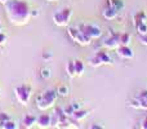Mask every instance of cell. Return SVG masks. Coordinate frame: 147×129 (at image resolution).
<instances>
[{
    "label": "cell",
    "instance_id": "1f68e13d",
    "mask_svg": "<svg viewBox=\"0 0 147 129\" xmlns=\"http://www.w3.org/2000/svg\"><path fill=\"white\" fill-rule=\"evenodd\" d=\"M103 127L102 125H98V124H94V125H90V129H102Z\"/></svg>",
    "mask_w": 147,
    "mask_h": 129
},
{
    "label": "cell",
    "instance_id": "d6986e66",
    "mask_svg": "<svg viewBox=\"0 0 147 129\" xmlns=\"http://www.w3.org/2000/svg\"><path fill=\"white\" fill-rule=\"evenodd\" d=\"M66 72H67V75H69L71 79L76 76L75 63H74V61H69V62H67V65H66Z\"/></svg>",
    "mask_w": 147,
    "mask_h": 129
},
{
    "label": "cell",
    "instance_id": "9a60e30c",
    "mask_svg": "<svg viewBox=\"0 0 147 129\" xmlns=\"http://www.w3.org/2000/svg\"><path fill=\"white\" fill-rule=\"evenodd\" d=\"M142 22H146V13L143 10H140V12H137L133 16V25L137 26Z\"/></svg>",
    "mask_w": 147,
    "mask_h": 129
},
{
    "label": "cell",
    "instance_id": "44dd1931",
    "mask_svg": "<svg viewBox=\"0 0 147 129\" xmlns=\"http://www.w3.org/2000/svg\"><path fill=\"white\" fill-rule=\"evenodd\" d=\"M57 93H58L59 97H67L69 93H70L69 86L67 85H59L58 88H57Z\"/></svg>",
    "mask_w": 147,
    "mask_h": 129
},
{
    "label": "cell",
    "instance_id": "83f0119b",
    "mask_svg": "<svg viewBox=\"0 0 147 129\" xmlns=\"http://www.w3.org/2000/svg\"><path fill=\"white\" fill-rule=\"evenodd\" d=\"M52 56H53V54H52L51 52H44V53H43V59H45V61H49V59L52 58Z\"/></svg>",
    "mask_w": 147,
    "mask_h": 129
},
{
    "label": "cell",
    "instance_id": "f1b7e54d",
    "mask_svg": "<svg viewBox=\"0 0 147 129\" xmlns=\"http://www.w3.org/2000/svg\"><path fill=\"white\" fill-rule=\"evenodd\" d=\"M141 128L142 129H147V116H145L141 122Z\"/></svg>",
    "mask_w": 147,
    "mask_h": 129
},
{
    "label": "cell",
    "instance_id": "7a4b0ae2",
    "mask_svg": "<svg viewBox=\"0 0 147 129\" xmlns=\"http://www.w3.org/2000/svg\"><path fill=\"white\" fill-rule=\"evenodd\" d=\"M57 98H58L57 89H47L36 97V106L41 111H47V110L54 106Z\"/></svg>",
    "mask_w": 147,
    "mask_h": 129
},
{
    "label": "cell",
    "instance_id": "2e32d148",
    "mask_svg": "<svg viewBox=\"0 0 147 129\" xmlns=\"http://www.w3.org/2000/svg\"><path fill=\"white\" fill-rule=\"evenodd\" d=\"M107 4L114 7L117 12H121V10H124V8H125L124 0H107Z\"/></svg>",
    "mask_w": 147,
    "mask_h": 129
},
{
    "label": "cell",
    "instance_id": "8992f818",
    "mask_svg": "<svg viewBox=\"0 0 147 129\" xmlns=\"http://www.w3.org/2000/svg\"><path fill=\"white\" fill-rule=\"evenodd\" d=\"M78 27H79V30L84 34V35L88 36V38L92 39V40L101 38V35H102L101 28H99L98 26H96V25H86V23H81V25H79Z\"/></svg>",
    "mask_w": 147,
    "mask_h": 129
},
{
    "label": "cell",
    "instance_id": "8d00e7d4",
    "mask_svg": "<svg viewBox=\"0 0 147 129\" xmlns=\"http://www.w3.org/2000/svg\"><path fill=\"white\" fill-rule=\"evenodd\" d=\"M0 94H1V91H0Z\"/></svg>",
    "mask_w": 147,
    "mask_h": 129
},
{
    "label": "cell",
    "instance_id": "ffe728a7",
    "mask_svg": "<svg viewBox=\"0 0 147 129\" xmlns=\"http://www.w3.org/2000/svg\"><path fill=\"white\" fill-rule=\"evenodd\" d=\"M17 128H18L17 123L13 122L12 119L8 120V122H5V123H3V124L0 125V129H17Z\"/></svg>",
    "mask_w": 147,
    "mask_h": 129
},
{
    "label": "cell",
    "instance_id": "836d02e7",
    "mask_svg": "<svg viewBox=\"0 0 147 129\" xmlns=\"http://www.w3.org/2000/svg\"><path fill=\"white\" fill-rule=\"evenodd\" d=\"M8 0H0V4H7Z\"/></svg>",
    "mask_w": 147,
    "mask_h": 129
},
{
    "label": "cell",
    "instance_id": "f546056e",
    "mask_svg": "<svg viewBox=\"0 0 147 129\" xmlns=\"http://www.w3.org/2000/svg\"><path fill=\"white\" fill-rule=\"evenodd\" d=\"M140 39H141V43L145 44V45L147 47V34L146 35H140Z\"/></svg>",
    "mask_w": 147,
    "mask_h": 129
},
{
    "label": "cell",
    "instance_id": "3957f363",
    "mask_svg": "<svg viewBox=\"0 0 147 129\" xmlns=\"http://www.w3.org/2000/svg\"><path fill=\"white\" fill-rule=\"evenodd\" d=\"M31 93H32V88L27 84H21V85H17L14 88V96L17 98V101L20 102L21 105L26 106V105L30 102L31 98Z\"/></svg>",
    "mask_w": 147,
    "mask_h": 129
},
{
    "label": "cell",
    "instance_id": "ba28073f",
    "mask_svg": "<svg viewBox=\"0 0 147 129\" xmlns=\"http://www.w3.org/2000/svg\"><path fill=\"white\" fill-rule=\"evenodd\" d=\"M116 53L117 56L124 59H132L134 57V52L129 45H119L116 48Z\"/></svg>",
    "mask_w": 147,
    "mask_h": 129
},
{
    "label": "cell",
    "instance_id": "5b68a950",
    "mask_svg": "<svg viewBox=\"0 0 147 129\" xmlns=\"http://www.w3.org/2000/svg\"><path fill=\"white\" fill-rule=\"evenodd\" d=\"M67 34H69V36L75 43L80 44V45H89V44L92 43V39H89L88 36L84 35V34L79 30V27H69Z\"/></svg>",
    "mask_w": 147,
    "mask_h": 129
},
{
    "label": "cell",
    "instance_id": "4dcf8cb0",
    "mask_svg": "<svg viewBox=\"0 0 147 129\" xmlns=\"http://www.w3.org/2000/svg\"><path fill=\"white\" fill-rule=\"evenodd\" d=\"M36 16H39V12L36 9H31V17H36Z\"/></svg>",
    "mask_w": 147,
    "mask_h": 129
},
{
    "label": "cell",
    "instance_id": "52a82bcc",
    "mask_svg": "<svg viewBox=\"0 0 147 129\" xmlns=\"http://www.w3.org/2000/svg\"><path fill=\"white\" fill-rule=\"evenodd\" d=\"M102 45L107 49H116L120 45V32H112L107 39H105Z\"/></svg>",
    "mask_w": 147,
    "mask_h": 129
},
{
    "label": "cell",
    "instance_id": "ac0fdd59",
    "mask_svg": "<svg viewBox=\"0 0 147 129\" xmlns=\"http://www.w3.org/2000/svg\"><path fill=\"white\" fill-rule=\"evenodd\" d=\"M132 36L129 32H120V45H129Z\"/></svg>",
    "mask_w": 147,
    "mask_h": 129
},
{
    "label": "cell",
    "instance_id": "7402d4cb",
    "mask_svg": "<svg viewBox=\"0 0 147 129\" xmlns=\"http://www.w3.org/2000/svg\"><path fill=\"white\" fill-rule=\"evenodd\" d=\"M134 27H136V30H137L138 35H146L147 34V23L146 22L140 23V25L134 26Z\"/></svg>",
    "mask_w": 147,
    "mask_h": 129
},
{
    "label": "cell",
    "instance_id": "e575fe53",
    "mask_svg": "<svg viewBox=\"0 0 147 129\" xmlns=\"http://www.w3.org/2000/svg\"><path fill=\"white\" fill-rule=\"evenodd\" d=\"M47 1H57V0H47Z\"/></svg>",
    "mask_w": 147,
    "mask_h": 129
},
{
    "label": "cell",
    "instance_id": "8fae6325",
    "mask_svg": "<svg viewBox=\"0 0 147 129\" xmlns=\"http://www.w3.org/2000/svg\"><path fill=\"white\" fill-rule=\"evenodd\" d=\"M36 119L38 118L36 116H34V115H31V114H27V115H25V118L22 119V125L25 128H32L34 125L36 124Z\"/></svg>",
    "mask_w": 147,
    "mask_h": 129
},
{
    "label": "cell",
    "instance_id": "6da1fadb",
    "mask_svg": "<svg viewBox=\"0 0 147 129\" xmlns=\"http://www.w3.org/2000/svg\"><path fill=\"white\" fill-rule=\"evenodd\" d=\"M5 5V13L10 23L16 26H23L31 18V8L28 3L23 0H8Z\"/></svg>",
    "mask_w": 147,
    "mask_h": 129
},
{
    "label": "cell",
    "instance_id": "4fadbf2b",
    "mask_svg": "<svg viewBox=\"0 0 147 129\" xmlns=\"http://www.w3.org/2000/svg\"><path fill=\"white\" fill-rule=\"evenodd\" d=\"M89 115V111L88 110H81V109H79V110H76L75 112L72 114V119L75 120V122H81L83 119H85L86 116Z\"/></svg>",
    "mask_w": 147,
    "mask_h": 129
},
{
    "label": "cell",
    "instance_id": "9c48e42d",
    "mask_svg": "<svg viewBox=\"0 0 147 129\" xmlns=\"http://www.w3.org/2000/svg\"><path fill=\"white\" fill-rule=\"evenodd\" d=\"M36 125L39 128H49L52 127V115L49 114H41L36 119Z\"/></svg>",
    "mask_w": 147,
    "mask_h": 129
},
{
    "label": "cell",
    "instance_id": "603a6c76",
    "mask_svg": "<svg viewBox=\"0 0 147 129\" xmlns=\"http://www.w3.org/2000/svg\"><path fill=\"white\" fill-rule=\"evenodd\" d=\"M12 118L9 116V115L7 114V112H3V111H0V125L3 124V123H5V122H8V120H10Z\"/></svg>",
    "mask_w": 147,
    "mask_h": 129
},
{
    "label": "cell",
    "instance_id": "d6a6232c",
    "mask_svg": "<svg viewBox=\"0 0 147 129\" xmlns=\"http://www.w3.org/2000/svg\"><path fill=\"white\" fill-rule=\"evenodd\" d=\"M72 105V107H74V109H75V111H76V110H79V109H80V105H79V103H76V102H74V103H71Z\"/></svg>",
    "mask_w": 147,
    "mask_h": 129
},
{
    "label": "cell",
    "instance_id": "4316f807",
    "mask_svg": "<svg viewBox=\"0 0 147 129\" xmlns=\"http://www.w3.org/2000/svg\"><path fill=\"white\" fill-rule=\"evenodd\" d=\"M8 40V36L4 32H0V45H4Z\"/></svg>",
    "mask_w": 147,
    "mask_h": 129
},
{
    "label": "cell",
    "instance_id": "d590c367",
    "mask_svg": "<svg viewBox=\"0 0 147 129\" xmlns=\"http://www.w3.org/2000/svg\"><path fill=\"white\" fill-rule=\"evenodd\" d=\"M0 32H1V23H0Z\"/></svg>",
    "mask_w": 147,
    "mask_h": 129
},
{
    "label": "cell",
    "instance_id": "30bf717a",
    "mask_svg": "<svg viewBox=\"0 0 147 129\" xmlns=\"http://www.w3.org/2000/svg\"><path fill=\"white\" fill-rule=\"evenodd\" d=\"M117 10L115 9L114 7H111L110 4H107L106 3V7L103 8V12H102V14H103V17L106 18V20H109V21H111V20H114V18H116V16H117Z\"/></svg>",
    "mask_w": 147,
    "mask_h": 129
},
{
    "label": "cell",
    "instance_id": "484cf974",
    "mask_svg": "<svg viewBox=\"0 0 147 129\" xmlns=\"http://www.w3.org/2000/svg\"><path fill=\"white\" fill-rule=\"evenodd\" d=\"M130 106L133 107V109H141V105H140V101H138L137 98H133L132 101H130Z\"/></svg>",
    "mask_w": 147,
    "mask_h": 129
},
{
    "label": "cell",
    "instance_id": "cb8c5ba5",
    "mask_svg": "<svg viewBox=\"0 0 147 129\" xmlns=\"http://www.w3.org/2000/svg\"><path fill=\"white\" fill-rule=\"evenodd\" d=\"M63 111H65V114H66L67 116L71 118V116H72V114L75 112V109L72 107V105H69V106H66V107L63 109Z\"/></svg>",
    "mask_w": 147,
    "mask_h": 129
},
{
    "label": "cell",
    "instance_id": "e0dca14e",
    "mask_svg": "<svg viewBox=\"0 0 147 129\" xmlns=\"http://www.w3.org/2000/svg\"><path fill=\"white\" fill-rule=\"evenodd\" d=\"M74 63H75L76 76H81L84 74V71H85V65H84V62L81 61V59H75Z\"/></svg>",
    "mask_w": 147,
    "mask_h": 129
},
{
    "label": "cell",
    "instance_id": "d4e9b609",
    "mask_svg": "<svg viewBox=\"0 0 147 129\" xmlns=\"http://www.w3.org/2000/svg\"><path fill=\"white\" fill-rule=\"evenodd\" d=\"M41 78L43 79H49L51 78V70H49L48 67H43L41 68Z\"/></svg>",
    "mask_w": 147,
    "mask_h": 129
},
{
    "label": "cell",
    "instance_id": "7c38bea8",
    "mask_svg": "<svg viewBox=\"0 0 147 129\" xmlns=\"http://www.w3.org/2000/svg\"><path fill=\"white\" fill-rule=\"evenodd\" d=\"M96 56L99 58L102 65H112V58L109 56L107 52H97Z\"/></svg>",
    "mask_w": 147,
    "mask_h": 129
},
{
    "label": "cell",
    "instance_id": "277c9868",
    "mask_svg": "<svg viewBox=\"0 0 147 129\" xmlns=\"http://www.w3.org/2000/svg\"><path fill=\"white\" fill-rule=\"evenodd\" d=\"M72 17V9L71 8H63V9L58 10L53 14V22L54 25L59 26V27H63V26H67L70 23V20Z\"/></svg>",
    "mask_w": 147,
    "mask_h": 129
},
{
    "label": "cell",
    "instance_id": "5bb4252c",
    "mask_svg": "<svg viewBox=\"0 0 147 129\" xmlns=\"http://www.w3.org/2000/svg\"><path fill=\"white\" fill-rule=\"evenodd\" d=\"M136 98L140 101L141 109L142 110H147V91H142L136 96Z\"/></svg>",
    "mask_w": 147,
    "mask_h": 129
}]
</instances>
